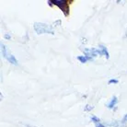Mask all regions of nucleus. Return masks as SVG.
Returning a JSON list of instances; mask_svg holds the SVG:
<instances>
[{"instance_id":"nucleus-1","label":"nucleus","mask_w":127,"mask_h":127,"mask_svg":"<svg viewBox=\"0 0 127 127\" xmlns=\"http://www.w3.org/2000/svg\"><path fill=\"white\" fill-rule=\"evenodd\" d=\"M34 30L35 32L38 34H42V33H50V34H54V30L51 26L44 24V23H39L35 22L34 23Z\"/></svg>"},{"instance_id":"nucleus-2","label":"nucleus","mask_w":127,"mask_h":127,"mask_svg":"<svg viewBox=\"0 0 127 127\" xmlns=\"http://www.w3.org/2000/svg\"><path fill=\"white\" fill-rule=\"evenodd\" d=\"M1 49H2V54H3V56L6 58V60L8 61V62H10L11 64H18L17 59L13 56L12 54L8 53V51L6 50V47L5 45L1 44Z\"/></svg>"},{"instance_id":"nucleus-3","label":"nucleus","mask_w":127,"mask_h":127,"mask_svg":"<svg viewBox=\"0 0 127 127\" xmlns=\"http://www.w3.org/2000/svg\"><path fill=\"white\" fill-rule=\"evenodd\" d=\"M91 121L95 124V126L96 127H105L104 125L102 124H100V121H99V119L98 117H96V116H93L91 117Z\"/></svg>"},{"instance_id":"nucleus-4","label":"nucleus","mask_w":127,"mask_h":127,"mask_svg":"<svg viewBox=\"0 0 127 127\" xmlns=\"http://www.w3.org/2000/svg\"><path fill=\"white\" fill-rule=\"evenodd\" d=\"M116 103H117V98L116 97H113V98H111V102L108 104V108H110V109H111V108H113L115 105H116Z\"/></svg>"},{"instance_id":"nucleus-5","label":"nucleus","mask_w":127,"mask_h":127,"mask_svg":"<svg viewBox=\"0 0 127 127\" xmlns=\"http://www.w3.org/2000/svg\"><path fill=\"white\" fill-rule=\"evenodd\" d=\"M99 48H100L101 54H104V55H106V57L109 58V54H108V51H107L106 47H105V46H103V45H100V46H99Z\"/></svg>"},{"instance_id":"nucleus-6","label":"nucleus","mask_w":127,"mask_h":127,"mask_svg":"<svg viewBox=\"0 0 127 127\" xmlns=\"http://www.w3.org/2000/svg\"><path fill=\"white\" fill-rule=\"evenodd\" d=\"M77 59H78V60H79L81 63H86L87 61L90 60L89 57H87V56H84V55H83V56H77Z\"/></svg>"},{"instance_id":"nucleus-7","label":"nucleus","mask_w":127,"mask_h":127,"mask_svg":"<svg viewBox=\"0 0 127 127\" xmlns=\"http://www.w3.org/2000/svg\"><path fill=\"white\" fill-rule=\"evenodd\" d=\"M111 83H118V80L117 79H111L109 81V84H111Z\"/></svg>"},{"instance_id":"nucleus-8","label":"nucleus","mask_w":127,"mask_h":127,"mask_svg":"<svg viewBox=\"0 0 127 127\" xmlns=\"http://www.w3.org/2000/svg\"><path fill=\"white\" fill-rule=\"evenodd\" d=\"M124 122H126V121H127V114L125 115V116H124Z\"/></svg>"},{"instance_id":"nucleus-9","label":"nucleus","mask_w":127,"mask_h":127,"mask_svg":"<svg viewBox=\"0 0 127 127\" xmlns=\"http://www.w3.org/2000/svg\"><path fill=\"white\" fill-rule=\"evenodd\" d=\"M5 37H6V39H9V38H10V37L8 36V35H5Z\"/></svg>"}]
</instances>
